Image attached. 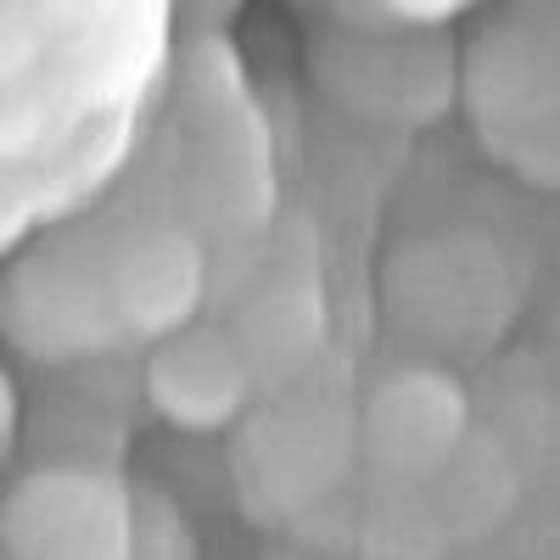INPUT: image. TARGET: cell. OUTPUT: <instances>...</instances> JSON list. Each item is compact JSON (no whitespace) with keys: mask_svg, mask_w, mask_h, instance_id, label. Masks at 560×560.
<instances>
[{"mask_svg":"<svg viewBox=\"0 0 560 560\" xmlns=\"http://www.w3.org/2000/svg\"><path fill=\"white\" fill-rule=\"evenodd\" d=\"M0 560H135V488L107 465H39L0 499Z\"/></svg>","mask_w":560,"mask_h":560,"instance_id":"1","label":"cell"},{"mask_svg":"<svg viewBox=\"0 0 560 560\" xmlns=\"http://www.w3.org/2000/svg\"><path fill=\"white\" fill-rule=\"evenodd\" d=\"M0 331L39 364L96 359L124 342L118 314L107 303L102 253L34 247L0 275Z\"/></svg>","mask_w":560,"mask_h":560,"instance_id":"2","label":"cell"},{"mask_svg":"<svg viewBox=\"0 0 560 560\" xmlns=\"http://www.w3.org/2000/svg\"><path fill=\"white\" fill-rule=\"evenodd\" d=\"M471 438V398L438 364H398L353 415L359 454L393 488H427Z\"/></svg>","mask_w":560,"mask_h":560,"instance_id":"3","label":"cell"},{"mask_svg":"<svg viewBox=\"0 0 560 560\" xmlns=\"http://www.w3.org/2000/svg\"><path fill=\"white\" fill-rule=\"evenodd\" d=\"M102 280H107V303L118 314V331L158 348L197 325L208 258L191 230L140 219L118 230L113 247L102 253Z\"/></svg>","mask_w":560,"mask_h":560,"instance_id":"4","label":"cell"},{"mask_svg":"<svg viewBox=\"0 0 560 560\" xmlns=\"http://www.w3.org/2000/svg\"><path fill=\"white\" fill-rule=\"evenodd\" d=\"M258 387V364L236 342V331L191 325L147 353V404L174 432H230L247 415Z\"/></svg>","mask_w":560,"mask_h":560,"instance_id":"5","label":"cell"},{"mask_svg":"<svg viewBox=\"0 0 560 560\" xmlns=\"http://www.w3.org/2000/svg\"><path fill=\"white\" fill-rule=\"evenodd\" d=\"M337 427H342V420L314 415V409L258 420V432L242 438V454H236L242 477L253 471V493L269 510H303V504H314L325 488L342 477L348 438Z\"/></svg>","mask_w":560,"mask_h":560,"instance_id":"6","label":"cell"},{"mask_svg":"<svg viewBox=\"0 0 560 560\" xmlns=\"http://www.w3.org/2000/svg\"><path fill=\"white\" fill-rule=\"evenodd\" d=\"M420 493H427L443 538L465 544V538H488L493 527H504V516L522 499V482H516V459L504 454V443L471 432L465 448Z\"/></svg>","mask_w":560,"mask_h":560,"instance_id":"7","label":"cell"},{"mask_svg":"<svg viewBox=\"0 0 560 560\" xmlns=\"http://www.w3.org/2000/svg\"><path fill=\"white\" fill-rule=\"evenodd\" d=\"M364 549L376 555V560H432L438 549H448V538L432 522L427 493L387 482V510L364 527Z\"/></svg>","mask_w":560,"mask_h":560,"instance_id":"8","label":"cell"},{"mask_svg":"<svg viewBox=\"0 0 560 560\" xmlns=\"http://www.w3.org/2000/svg\"><path fill=\"white\" fill-rule=\"evenodd\" d=\"M39 62H45V23L23 7H0V102L23 96Z\"/></svg>","mask_w":560,"mask_h":560,"instance_id":"9","label":"cell"},{"mask_svg":"<svg viewBox=\"0 0 560 560\" xmlns=\"http://www.w3.org/2000/svg\"><path fill=\"white\" fill-rule=\"evenodd\" d=\"M135 560H191V527L168 499L135 493Z\"/></svg>","mask_w":560,"mask_h":560,"instance_id":"10","label":"cell"},{"mask_svg":"<svg viewBox=\"0 0 560 560\" xmlns=\"http://www.w3.org/2000/svg\"><path fill=\"white\" fill-rule=\"evenodd\" d=\"M28 230V208H23V197L12 191L7 179H0V253H12V242Z\"/></svg>","mask_w":560,"mask_h":560,"instance_id":"11","label":"cell"},{"mask_svg":"<svg viewBox=\"0 0 560 560\" xmlns=\"http://www.w3.org/2000/svg\"><path fill=\"white\" fill-rule=\"evenodd\" d=\"M12 438H18V393L7 382V370H0V459H7Z\"/></svg>","mask_w":560,"mask_h":560,"instance_id":"12","label":"cell"}]
</instances>
